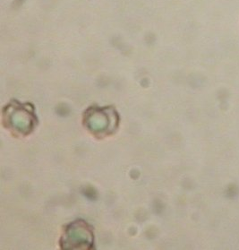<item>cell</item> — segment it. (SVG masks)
I'll use <instances>...</instances> for the list:
<instances>
[{"label": "cell", "instance_id": "obj_1", "mask_svg": "<svg viewBox=\"0 0 239 250\" xmlns=\"http://www.w3.org/2000/svg\"><path fill=\"white\" fill-rule=\"evenodd\" d=\"M64 248L69 245V249H82L81 246H85L88 249V245L93 243V233L92 230L88 228L87 224L84 223H75L71 224L70 227L66 229L64 236Z\"/></svg>", "mask_w": 239, "mask_h": 250}, {"label": "cell", "instance_id": "obj_2", "mask_svg": "<svg viewBox=\"0 0 239 250\" xmlns=\"http://www.w3.org/2000/svg\"><path fill=\"white\" fill-rule=\"evenodd\" d=\"M116 115L112 109H94L87 116V124L90 130L94 133H109L114 128L117 120Z\"/></svg>", "mask_w": 239, "mask_h": 250}, {"label": "cell", "instance_id": "obj_3", "mask_svg": "<svg viewBox=\"0 0 239 250\" xmlns=\"http://www.w3.org/2000/svg\"><path fill=\"white\" fill-rule=\"evenodd\" d=\"M18 107H11L9 109V112L14 116H10V122L13 127L16 128V130L20 132L30 131L32 129V125L33 124V114L28 109L22 108L17 109Z\"/></svg>", "mask_w": 239, "mask_h": 250}]
</instances>
